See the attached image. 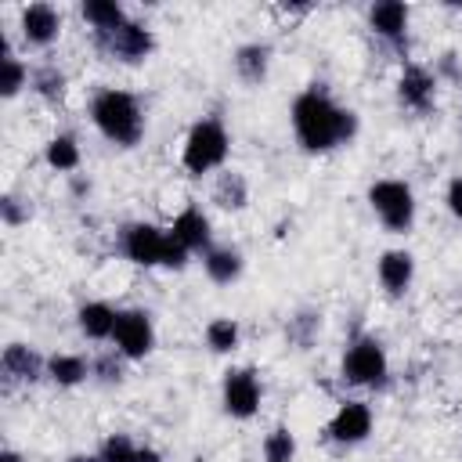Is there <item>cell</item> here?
Returning a JSON list of instances; mask_svg holds the SVG:
<instances>
[{
    "label": "cell",
    "mask_w": 462,
    "mask_h": 462,
    "mask_svg": "<svg viewBox=\"0 0 462 462\" xmlns=\"http://www.w3.org/2000/svg\"><path fill=\"white\" fill-rule=\"evenodd\" d=\"M292 130H296V141L307 148V152H332L336 144L350 141L357 134V116L350 108H339L321 87H310L303 90L296 101H292Z\"/></svg>",
    "instance_id": "1"
},
{
    "label": "cell",
    "mask_w": 462,
    "mask_h": 462,
    "mask_svg": "<svg viewBox=\"0 0 462 462\" xmlns=\"http://www.w3.org/2000/svg\"><path fill=\"white\" fill-rule=\"evenodd\" d=\"M90 119L101 130V137L119 148H134L144 137V112L130 90H116V87L97 90L90 101Z\"/></svg>",
    "instance_id": "2"
},
{
    "label": "cell",
    "mask_w": 462,
    "mask_h": 462,
    "mask_svg": "<svg viewBox=\"0 0 462 462\" xmlns=\"http://www.w3.org/2000/svg\"><path fill=\"white\" fill-rule=\"evenodd\" d=\"M231 152V137L224 130V123L217 116H206L199 119L188 137H184V148H180V166L191 173V177H202V173H213L224 166Z\"/></svg>",
    "instance_id": "3"
},
{
    "label": "cell",
    "mask_w": 462,
    "mask_h": 462,
    "mask_svg": "<svg viewBox=\"0 0 462 462\" xmlns=\"http://www.w3.org/2000/svg\"><path fill=\"white\" fill-rule=\"evenodd\" d=\"M368 206L379 217V224L393 235H404L415 224V191L411 184L397 180V177H383L368 188Z\"/></svg>",
    "instance_id": "4"
},
{
    "label": "cell",
    "mask_w": 462,
    "mask_h": 462,
    "mask_svg": "<svg viewBox=\"0 0 462 462\" xmlns=\"http://www.w3.org/2000/svg\"><path fill=\"white\" fill-rule=\"evenodd\" d=\"M343 379L350 386H386V375H390V361H386V350L375 336H357L346 354H343V365H339Z\"/></svg>",
    "instance_id": "5"
},
{
    "label": "cell",
    "mask_w": 462,
    "mask_h": 462,
    "mask_svg": "<svg viewBox=\"0 0 462 462\" xmlns=\"http://www.w3.org/2000/svg\"><path fill=\"white\" fill-rule=\"evenodd\" d=\"M123 256L137 267H166V256H170V245H173V235L148 224V220H137L130 227H123Z\"/></svg>",
    "instance_id": "6"
},
{
    "label": "cell",
    "mask_w": 462,
    "mask_h": 462,
    "mask_svg": "<svg viewBox=\"0 0 462 462\" xmlns=\"http://www.w3.org/2000/svg\"><path fill=\"white\" fill-rule=\"evenodd\" d=\"M112 343H116V354L126 357V361H141L152 354L155 346V328H152V318L148 310H119L116 318V328H112Z\"/></svg>",
    "instance_id": "7"
},
{
    "label": "cell",
    "mask_w": 462,
    "mask_h": 462,
    "mask_svg": "<svg viewBox=\"0 0 462 462\" xmlns=\"http://www.w3.org/2000/svg\"><path fill=\"white\" fill-rule=\"evenodd\" d=\"M224 411L231 419H253L260 411V401H263V386H260V375L253 368H231L224 372Z\"/></svg>",
    "instance_id": "8"
},
{
    "label": "cell",
    "mask_w": 462,
    "mask_h": 462,
    "mask_svg": "<svg viewBox=\"0 0 462 462\" xmlns=\"http://www.w3.org/2000/svg\"><path fill=\"white\" fill-rule=\"evenodd\" d=\"M97 51L108 54V58H119V61H144L152 51H155V36L152 29H144L141 22H126L119 25L116 32H105V36H94Z\"/></svg>",
    "instance_id": "9"
},
{
    "label": "cell",
    "mask_w": 462,
    "mask_h": 462,
    "mask_svg": "<svg viewBox=\"0 0 462 462\" xmlns=\"http://www.w3.org/2000/svg\"><path fill=\"white\" fill-rule=\"evenodd\" d=\"M18 29L29 47H51L61 36V11L54 4H29L18 14Z\"/></svg>",
    "instance_id": "10"
},
{
    "label": "cell",
    "mask_w": 462,
    "mask_h": 462,
    "mask_svg": "<svg viewBox=\"0 0 462 462\" xmlns=\"http://www.w3.org/2000/svg\"><path fill=\"white\" fill-rule=\"evenodd\" d=\"M372 433V408L365 401H343L328 419V437L336 444H361Z\"/></svg>",
    "instance_id": "11"
},
{
    "label": "cell",
    "mask_w": 462,
    "mask_h": 462,
    "mask_svg": "<svg viewBox=\"0 0 462 462\" xmlns=\"http://www.w3.org/2000/svg\"><path fill=\"white\" fill-rule=\"evenodd\" d=\"M433 97H437V79L422 65H408L397 79V101L411 112H430Z\"/></svg>",
    "instance_id": "12"
},
{
    "label": "cell",
    "mask_w": 462,
    "mask_h": 462,
    "mask_svg": "<svg viewBox=\"0 0 462 462\" xmlns=\"http://www.w3.org/2000/svg\"><path fill=\"white\" fill-rule=\"evenodd\" d=\"M170 235H173L188 253H206V249H209V238H213V224H209V217H206L199 206H184V209L173 217Z\"/></svg>",
    "instance_id": "13"
},
{
    "label": "cell",
    "mask_w": 462,
    "mask_h": 462,
    "mask_svg": "<svg viewBox=\"0 0 462 462\" xmlns=\"http://www.w3.org/2000/svg\"><path fill=\"white\" fill-rule=\"evenodd\" d=\"M375 274H379V285H383L390 296H404L408 285H411V278H415V256H411L408 249H386V253L379 256Z\"/></svg>",
    "instance_id": "14"
},
{
    "label": "cell",
    "mask_w": 462,
    "mask_h": 462,
    "mask_svg": "<svg viewBox=\"0 0 462 462\" xmlns=\"http://www.w3.org/2000/svg\"><path fill=\"white\" fill-rule=\"evenodd\" d=\"M0 368L14 383H36L40 375H47V361L25 343H7L0 354Z\"/></svg>",
    "instance_id": "15"
},
{
    "label": "cell",
    "mask_w": 462,
    "mask_h": 462,
    "mask_svg": "<svg viewBox=\"0 0 462 462\" xmlns=\"http://www.w3.org/2000/svg\"><path fill=\"white\" fill-rule=\"evenodd\" d=\"M368 22H372V29L383 40L401 43L404 32H408V4H401V0H379V4H372Z\"/></svg>",
    "instance_id": "16"
},
{
    "label": "cell",
    "mask_w": 462,
    "mask_h": 462,
    "mask_svg": "<svg viewBox=\"0 0 462 462\" xmlns=\"http://www.w3.org/2000/svg\"><path fill=\"white\" fill-rule=\"evenodd\" d=\"M116 318H119V310L116 307H108L105 300H90V303H83L79 310H76V325H79V332L87 336V339H112V328H116Z\"/></svg>",
    "instance_id": "17"
},
{
    "label": "cell",
    "mask_w": 462,
    "mask_h": 462,
    "mask_svg": "<svg viewBox=\"0 0 462 462\" xmlns=\"http://www.w3.org/2000/svg\"><path fill=\"white\" fill-rule=\"evenodd\" d=\"M202 267H206L209 282H217V285H231V282H238L245 260H242V253L231 249V245H209V249L202 253Z\"/></svg>",
    "instance_id": "18"
},
{
    "label": "cell",
    "mask_w": 462,
    "mask_h": 462,
    "mask_svg": "<svg viewBox=\"0 0 462 462\" xmlns=\"http://www.w3.org/2000/svg\"><path fill=\"white\" fill-rule=\"evenodd\" d=\"M94 375V365L83 357V354H51L47 357V379L54 386H79Z\"/></svg>",
    "instance_id": "19"
},
{
    "label": "cell",
    "mask_w": 462,
    "mask_h": 462,
    "mask_svg": "<svg viewBox=\"0 0 462 462\" xmlns=\"http://www.w3.org/2000/svg\"><path fill=\"white\" fill-rule=\"evenodd\" d=\"M29 79H32L29 65L11 51V40L0 36V94L11 101L22 94V87H29Z\"/></svg>",
    "instance_id": "20"
},
{
    "label": "cell",
    "mask_w": 462,
    "mask_h": 462,
    "mask_svg": "<svg viewBox=\"0 0 462 462\" xmlns=\"http://www.w3.org/2000/svg\"><path fill=\"white\" fill-rule=\"evenodd\" d=\"M79 14H83V22L94 29V36L116 32L119 25H126V22H130V18H126V11H123L116 0H87V4L79 7Z\"/></svg>",
    "instance_id": "21"
},
{
    "label": "cell",
    "mask_w": 462,
    "mask_h": 462,
    "mask_svg": "<svg viewBox=\"0 0 462 462\" xmlns=\"http://www.w3.org/2000/svg\"><path fill=\"white\" fill-rule=\"evenodd\" d=\"M267 69H271V47L267 43H242L235 51V72L245 83H263Z\"/></svg>",
    "instance_id": "22"
},
{
    "label": "cell",
    "mask_w": 462,
    "mask_h": 462,
    "mask_svg": "<svg viewBox=\"0 0 462 462\" xmlns=\"http://www.w3.org/2000/svg\"><path fill=\"white\" fill-rule=\"evenodd\" d=\"M83 152H79V141L72 134H54L47 144H43V162L58 173H72L79 166Z\"/></svg>",
    "instance_id": "23"
},
{
    "label": "cell",
    "mask_w": 462,
    "mask_h": 462,
    "mask_svg": "<svg viewBox=\"0 0 462 462\" xmlns=\"http://www.w3.org/2000/svg\"><path fill=\"white\" fill-rule=\"evenodd\" d=\"M213 202L220 209H245L249 202V184L238 170H220L217 173V184H213Z\"/></svg>",
    "instance_id": "24"
},
{
    "label": "cell",
    "mask_w": 462,
    "mask_h": 462,
    "mask_svg": "<svg viewBox=\"0 0 462 462\" xmlns=\"http://www.w3.org/2000/svg\"><path fill=\"white\" fill-rule=\"evenodd\" d=\"M238 339H242V328H238L235 318H213L206 325V346L213 354H231L238 346Z\"/></svg>",
    "instance_id": "25"
},
{
    "label": "cell",
    "mask_w": 462,
    "mask_h": 462,
    "mask_svg": "<svg viewBox=\"0 0 462 462\" xmlns=\"http://www.w3.org/2000/svg\"><path fill=\"white\" fill-rule=\"evenodd\" d=\"M32 90L43 97V101H61L65 97V72L58 65H40L32 69Z\"/></svg>",
    "instance_id": "26"
},
{
    "label": "cell",
    "mask_w": 462,
    "mask_h": 462,
    "mask_svg": "<svg viewBox=\"0 0 462 462\" xmlns=\"http://www.w3.org/2000/svg\"><path fill=\"white\" fill-rule=\"evenodd\" d=\"M296 458V437L289 426H274L263 437V462H292Z\"/></svg>",
    "instance_id": "27"
},
{
    "label": "cell",
    "mask_w": 462,
    "mask_h": 462,
    "mask_svg": "<svg viewBox=\"0 0 462 462\" xmlns=\"http://www.w3.org/2000/svg\"><path fill=\"white\" fill-rule=\"evenodd\" d=\"M137 448H141V444H134L126 433H108V437L101 440L97 455H101V462H134V458H137Z\"/></svg>",
    "instance_id": "28"
},
{
    "label": "cell",
    "mask_w": 462,
    "mask_h": 462,
    "mask_svg": "<svg viewBox=\"0 0 462 462\" xmlns=\"http://www.w3.org/2000/svg\"><path fill=\"white\" fill-rule=\"evenodd\" d=\"M318 328H321V318H318V314H296V318L289 321V328H285V332H289V339H292V343L307 346V343L314 339V332H318Z\"/></svg>",
    "instance_id": "29"
},
{
    "label": "cell",
    "mask_w": 462,
    "mask_h": 462,
    "mask_svg": "<svg viewBox=\"0 0 462 462\" xmlns=\"http://www.w3.org/2000/svg\"><path fill=\"white\" fill-rule=\"evenodd\" d=\"M0 217H4L7 227H18V224H25V220L32 217V206L22 202L18 195H4V199H0Z\"/></svg>",
    "instance_id": "30"
},
{
    "label": "cell",
    "mask_w": 462,
    "mask_h": 462,
    "mask_svg": "<svg viewBox=\"0 0 462 462\" xmlns=\"http://www.w3.org/2000/svg\"><path fill=\"white\" fill-rule=\"evenodd\" d=\"M94 375H97L101 383H119V379H123V368H119L116 354H105V357H97V361H94Z\"/></svg>",
    "instance_id": "31"
},
{
    "label": "cell",
    "mask_w": 462,
    "mask_h": 462,
    "mask_svg": "<svg viewBox=\"0 0 462 462\" xmlns=\"http://www.w3.org/2000/svg\"><path fill=\"white\" fill-rule=\"evenodd\" d=\"M444 202H448L451 217H455V220H462V173H458V177H451V184H448V195H444Z\"/></svg>",
    "instance_id": "32"
},
{
    "label": "cell",
    "mask_w": 462,
    "mask_h": 462,
    "mask_svg": "<svg viewBox=\"0 0 462 462\" xmlns=\"http://www.w3.org/2000/svg\"><path fill=\"white\" fill-rule=\"evenodd\" d=\"M134 462H162V455H159L155 448L144 444V448H137V458H134Z\"/></svg>",
    "instance_id": "33"
},
{
    "label": "cell",
    "mask_w": 462,
    "mask_h": 462,
    "mask_svg": "<svg viewBox=\"0 0 462 462\" xmlns=\"http://www.w3.org/2000/svg\"><path fill=\"white\" fill-rule=\"evenodd\" d=\"M0 462H25V458H22L14 448H4V451H0Z\"/></svg>",
    "instance_id": "34"
},
{
    "label": "cell",
    "mask_w": 462,
    "mask_h": 462,
    "mask_svg": "<svg viewBox=\"0 0 462 462\" xmlns=\"http://www.w3.org/2000/svg\"><path fill=\"white\" fill-rule=\"evenodd\" d=\"M69 462H101V455H69Z\"/></svg>",
    "instance_id": "35"
}]
</instances>
